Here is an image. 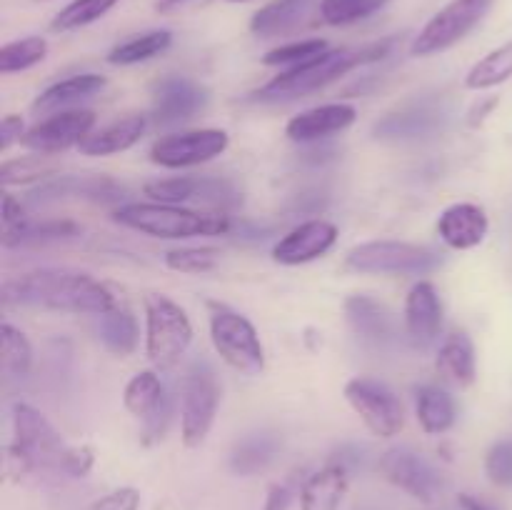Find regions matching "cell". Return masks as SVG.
Here are the masks:
<instances>
[{
	"label": "cell",
	"mask_w": 512,
	"mask_h": 510,
	"mask_svg": "<svg viewBox=\"0 0 512 510\" xmlns=\"http://www.w3.org/2000/svg\"><path fill=\"white\" fill-rule=\"evenodd\" d=\"M230 3H245V0H230Z\"/></svg>",
	"instance_id": "obj_51"
},
{
	"label": "cell",
	"mask_w": 512,
	"mask_h": 510,
	"mask_svg": "<svg viewBox=\"0 0 512 510\" xmlns=\"http://www.w3.org/2000/svg\"><path fill=\"white\" fill-rule=\"evenodd\" d=\"M20 223H25L23 205H20V200H15L13 195L5 190V193H3V233H5V230L18 228Z\"/></svg>",
	"instance_id": "obj_45"
},
{
	"label": "cell",
	"mask_w": 512,
	"mask_h": 510,
	"mask_svg": "<svg viewBox=\"0 0 512 510\" xmlns=\"http://www.w3.org/2000/svg\"><path fill=\"white\" fill-rule=\"evenodd\" d=\"M218 263V250L213 248H175L165 253V265L175 273H208Z\"/></svg>",
	"instance_id": "obj_40"
},
{
	"label": "cell",
	"mask_w": 512,
	"mask_h": 510,
	"mask_svg": "<svg viewBox=\"0 0 512 510\" xmlns=\"http://www.w3.org/2000/svg\"><path fill=\"white\" fill-rule=\"evenodd\" d=\"M438 370L455 383L458 388H470L478 375V363H475V345L468 333L448 335L438 353Z\"/></svg>",
	"instance_id": "obj_28"
},
{
	"label": "cell",
	"mask_w": 512,
	"mask_h": 510,
	"mask_svg": "<svg viewBox=\"0 0 512 510\" xmlns=\"http://www.w3.org/2000/svg\"><path fill=\"white\" fill-rule=\"evenodd\" d=\"M168 398L170 393L165 390L163 380L158 378L155 370H140V373H135L128 380L123 393L125 410L130 415H135L138 420H143V425L155 418V413L168 403Z\"/></svg>",
	"instance_id": "obj_25"
},
{
	"label": "cell",
	"mask_w": 512,
	"mask_h": 510,
	"mask_svg": "<svg viewBox=\"0 0 512 510\" xmlns=\"http://www.w3.org/2000/svg\"><path fill=\"white\" fill-rule=\"evenodd\" d=\"M390 0H320V20L328 25H350L383 10Z\"/></svg>",
	"instance_id": "obj_37"
},
{
	"label": "cell",
	"mask_w": 512,
	"mask_h": 510,
	"mask_svg": "<svg viewBox=\"0 0 512 510\" xmlns=\"http://www.w3.org/2000/svg\"><path fill=\"white\" fill-rule=\"evenodd\" d=\"M113 218L125 228L160 240L213 238L233 228L223 210H190L168 203H125L115 210Z\"/></svg>",
	"instance_id": "obj_4"
},
{
	"label": "cell",
	"mask_w": 512,
	"mask_h": 510,
	"mask_svg": "<svg viewBox=\"0 0 512 510\" xmlns=\"http://www.w3.org/2000/svg\"><path fill=\"white\" fill-rule=\"evenodd\" d=\"M48 55V40L33 35V38L13 40V43L3 45L0 50V73H20V70H28L33 65H38L40 60H45Z\"/></svg>",
	"instance_id": "obj_36"
},
{
	"label": "cell",
	"mask_w": 512,
	"mask_h": 510,
	"mask_svg": "<svg viewBox=\"0 0 512 510\" xmlns=\"http://www.w3.org/2000/svg\"><path fill=\"white\" fill-rule=\"evenodd\" d=\"M415 415H418L420 428L428 435L448 433L458 418L453 395L445 393L438 385H420L415 390Z\"/></svg>",
	"instance_id": "obj_27"
},
{
	"label": "cell",
	"mask_w": 512,
	"mask_h": 510,
	"mask_svg": "<svg viewBox=\"0 0 512 510\" xmlns=\"http://www.w3.org/2000/svg\"><path fill=\"white\" fill-rule=\"evenodd\" d=\"M348 268L380 275H425L443 265L438 250L405 240H370L348 250Z\"/></svg>",
	"instance_id": "obj_8"
},
{
	"label": "cell",
	"mask_w": 512,
	"mask_h": 510,
	"mask_svg": "<svg viewBox=\"0 0 512 510\" xmlns=\"http://www.w3.org/2000/svg\"><path fill=\"white\" fill-rule=\"evenodd\" d=\"M208 105V90L180 75L158 80L153 85V120L158 125H178L195 118Z\"/></svg>",
	"instance_id": "obj_15"
},
{
	"label": "cell",
	"mask_w": 512,
	"mask_h": 510,
	"mask_svg": "<svg viewBox=\"0 0 512 510\" xmlns=\"http://www.w3.org/2000/svg\"><path fill=\"white\" fill-rule=\"evenodd\" d=\"M450 113L448 105L438 98H423L405 103L373 125V138L378 140H418L435 135L445 128Z\"/></svg>",
	"instance_id": "obj_13"
},
{
	"label": "cell",
	"mask_w": 512,
	"mask_h": 510,
	"mask_svg": "<svg viewBox=\"0 0 512 510\" xmlns=\"http://www.w3.org/2000/svg\"><path fill=\"white\" fill-rule=\"evenodd\" d=\"M443 330V300L430 280H420L405 298V333L415 348L425 350Z\"/></svg>",
	"instance_id": "obj_17"
},
{
	"label": "cell",
	"mask_w": 512,
	"mask_h": 510,
	"mask_svg": "<svg viewBox=\"0 0 512 510\" xmlns=\"http://www.w3.org/2000/svg\"><path fill=\"white\" fill-rule=\"evenodd\" d=\"M380 473L395 488L405 490L410 498L420 500L425 505L435 503V498L443 490V478H440L438 470L423 455L410 448H403V445L385 450L383 458H380Z\"/></svg>",
	"instance_id": "obj_12"
},
{
	"label": "cell",
	"mask_w": 512,
	"mask_h": 510,
	"mask_svg": "<svg viewBox=\"0 0 512 510\" xmlns=\"http://www.w3.org/2000/svg\"><path fill=\"white\" fill-rule=\"evenodd\" d=\"M220 405V380L208 360L190 363L180 388V435L185 448H200L210 435Z\"/></svg>",
	"instance_id": "obj_7"
},
{
	"label": "cell",
	"mask_w": 512,
	"mask_h": 510,
	"mask_svg": "<svg viewBox=\"0 0 512 510\" xmlns=\"http://www.w3.org/2000/svg\"><path fill=\"white\" fill-rule=\"evenodd\" d=\"M143 190L153 203L183 205L188 203V200H200V193H203V178L153 180V183H145Z\"/></svg>",
	"instance_id": "obj_38"
},
{
	"label": "cell",
	"mask_w": 512,
	"mask_h": 510,
	"mask_svg": "<svg viewBox=\"0 0 512 510\" xmlns=\"http://www.w3.org/2000/svg\"><path fill=\"white\" fill-rule=\"evenodd\" d=\"M173 45V33L170 30H148L135 38L125 40V43L115 45L108 53L110 65H135L145 63V60L155 58V55L165 53Z\"/></svg>",
	"instance_id": "obj_32"
},
{
	"label": "cell",
	"mask_w": 512,
	"mask_h": 510,
	"mask_svg": "<svg viewBox=\"0 0 512 510\" xmlns=\"http://www.w3.org/2000/svg\"><path fill=\"white\" fill-rule=\"evenodd\" d=\"M0 338H3V378L5 383L10 380H23L25 375L33 368V348H30L28 338L20 333L15 325L3 323L0 330Z\"/></svg>",
	"instance_id": "obj_34"
},
{
	"label": "cell",
	"mask_w": 512,
	"mask_h": 510,
	"mask_svg": "<svg viewBox=\"0 0 512 510\" xmlns=\"http://www.w3.org/2000/svg\"><path fill=\"white\" fill-rule=\"evenodd\" d=\"M493 5L495 0H450L415 35V40L410 43V55L430 58V55L450 50L488 18Z\"/></svg>",
	"instance_id": "obj_9"
},
{
	"label": "cell",
	"mask_w": 512,
	"mask_h": 510,
	"mask_svg": "<svg viewBox=\"0 0 512 510\" xmlns=\"http://www.w3.org/2000/svg\"><path fill=\"white\" fill-rule=\"evenodd\" d=\"M83 233L78 223L73 220H43V223H20L18 228L5 230L3 245L5 248H23V245H45L58 243V240L78 238Z\"/></svg>",
	"instance_id": "obj_31"
},
{
	"label": "cell",
	"mask_w": 512,
	"mask_h": 510,
	"mask_svg": "<svg viewBox=\"0 0 512 510\" xmlns=\"http://www.w3.org/2000/svg\"><path fill=\"white\" fill-rule=\"evenodd\" d=\"M140 508V493L135 488H118L113 493L103 495L95 500L88 510H138Z\"/></svg>",
	"instance_id": "obj_43"
},
{
	"label": "cell",
	"mask_w": 512,
	"mask_h": 510,
	"mask_svg": "<svg viewBox=\"0 0 512 510\" xmlns=\"http://www.w3.org/2000/svg\"><path fill=\"white\" fill-rule=\"evenodd\" d=\"M88 198L98 203H118L125 198V188L108 175H55L48 183L40 185L33 193V200H58V198Z\"/></svg>",
	"instance_id": "obj_21"
},
{
	"label": "cell",
	"mask_w": 512,
	"mask_h": 510,
	"mask_svg": "<svg viewBox=\"0 0 512 510\" xmlns=\"http://www.w3.org/2000/svg\"><path fill=\"white\" fill-rule=\"evenodd\" d=\"M193 343V323L163 293L145 295V353L158 370H173Z\"/></svg>",
	"instance_id": "obj_5"
},
{
	"label": "cell",
	"mask_w": 512,
	"mask_h": 510,
	"mask_svg": "<svg viewBox=\"0 0 512 510\" xmlns=\"http://www.w3.org/2000/svg\"><path fill=\"white\" fill-rule=\"evenodd\" d=\"M345 318L353 333L373 348H390L398 343L400 328L393 310L370 295H350L345 300Z\"/></svg>",
	"instance_id": "obj_18"
},
{
	"label": "cell",
	"mask_w": 512,
	"mask_h": 510,
	"mask_svg": "<svg viewBox=\"0 0 512 510\" xmlns=\"http://www.w3.org/2000/svg\"><path fill=\"white\" fill-rule=\"evenodd\" d=\"M393 43L395 38H383L378 43L360 45V48L325 50L318 58L288 68L278 78L270 80L255 93V100H293L315 93V90H323L325 85L335 83L350 70L383 60L393 50Z\"/></svg>",
	"instance_id": "obj_3"
},
{
	"label": "cell",
	"mask_w": 512,
	"mask_h": 510,
	"mask_svg": "<svg viewBox=\"0 0 512 510\" xmlns=\"http://www.w3.org/2000/svg\"><path fill=\"white\" fill-rule=\"evenodd\" d=\"M230 138L220 128H200L185 130V133L165 135L155 140L150 148V160L160 168H193V165L208 163L228 150Z\"/></svg>",
	"instance_id": "obj_11"
},
{
	"label": "cell",
	"mask_w": 512,
	"mask_h": 510,
	"mask_svg": "<svg viewBox=\"0 0 512 510\" xmlns=\"http://www.w3.org/2000/svg\"><path fill=\"white\" fill-rule=\"evenodd\" d=\"M490 230L488 213L475 203H455L438 218V235L448 248L473 250L485 240Z\"/></svg>",
	"instance_id": "obj_20"
},
{
	"label": "cell",
	"mask_w": 512,
	"mask_h": 510,
	"mask_svg": "<svg viewBox=\"0 0 512 510\" xmlns=\"http://www.w3.org/2000/svg\"><path fill=\"white\" fill-rule=\"evenodd\" d=\"M280 435L270 430H258V433L245 435L238 440L230 453V470L235 475H255L268 468L280 453Z\"/></svg>",
	"instance_id": "obj_26"
},
{
	"label": "cell",
	"mask_w": 512,
	"mask_h": 510,
	"mask_svg": "<svg viewBox=\"0 0 512 510\" xmlns=\"http://www.w3.org/2000/svg\"><path fill=\"white\" fill-rule=\"evenodd\" d=\"M358 120V110L348 103H328L318 108L303 110L300 115L288 120L285 135L293 143H318V140L338 135L348 130Z\"/></svg>",
	"instance_id": "obj_19"
},
{
	"label": "cell",
	"mask_w": 512,
	"mask_h": 510,
	"mask_svg": "<svg viewBox=\"0 0 512 510\" xmlns=\"http://www.w3.org/2000/svg\"><path fill=\"white\" fill-rule=\"evenodd\" d=\"M210 340L220 358L243 375H260L265 368V350L255 325L243 313L225 303L210 300Z\"/></svg>",
	"instance_id": "obj_6"
},
{
	"label": "cell",
	"mask_w": 512,
	"mask_h": 510,
	"mask_svg": "<svg viewBox=\"0 0 512 510\" xmlns=\"http://www.w3.org/2000/svg\"><path fill=\"white\" fill-rule=\"evenodd\" d=\"M458 505H460V510H498L495 505L485 503V500L475 498V495H470V493H460Z\"/></svg>",
	"instance_id": "obj_49"
},
{
	"label": "cell",
	"mask_w": 512,
	"mask_h": 510,
	"mask_svg": "<svg viewBox=\"0 0 512 510\" xmlns=\"http://www.w3.org/2000/svg\"><path fill=\"white\" fill-rule=\"evenodd\" d=\"M338 225L325 218L300 223L280 238L273 248V260L280 265H303L328 255L338 243Z\"/></svg>",
	"instance_id": "obj_16"
},
{
	"label": "cell",
	"mask_w": 512,
	"mask_h": 510,
	"mask_svg": "<svg viewBox=\"0 0 512 510\" xmlns=\"http://www.w3.org/2000/svg\"><path fill=\"white\" fill-rule=\"evenodd\" d=\"M145 128H148L145 115H125V118L115 120L105 128L93 130L78 148L80 153L90 155V158H108V155L123 153V150H130L135 143H140Z\"/></svg>",
	"instance_id": "obj_22"
},
{
	"label": "cell",
	"mask_w": 512,
	"mask_h": 510,
	"mask_svg": "<svg viewBox=\"0 0 512 510\" xmlns=\"http://www.w3.org/2000/svg\"><path fill=\"white\" fill-rule=\"evenodd\" d=\"M98 333L105 348L120 358L135 353V348H138V320L125 303H115L108 313L100 315Z\"/></svg>",
	"instance_id": "obj_29"
},
{
	"label": "cell",
	"mask_w": 512,
	"mask_h": 510,
	"mask_svg": "<svg viewBox=\"0 0 512 510\" xmlns=\"http://www.w3.org/2000/svg\"><path fill=\"white\" fill-rule=\"evenodd\" d=\"M512 78V40L500 48L490 50L485 58H480L465 75V88L468 90H490L495 85Z\"/></svg>",
	"instance_id": "obj_33"
},
{
	"label": "cell",
	"mask_w": 512,
	"mask_h": 510,
	"mask_svg": "<svg viewBox=\"0 0 512 510\" xmlns=\"http://www.w3.org/2000/svg\"><path fill=\"white\" fill-rule=\"evenodd\" d=\"M175 3H183V0H163V5H160V8H168V5H175Z\"/></svg>",
	"instance_id": "obj_50"
},
{
	"label": "cell",
	"mask_w": 512,
	"mask_h": 510,
	"mask_svg": "<svg viewBox=\"0 0 512 510\" xmlns=\"http://www.w3.org/2000/svg\"><path fill=\"white\" fill-rule=\"evenodd\" d=\"M43 178H55V168L48 163H40V158L8 160V163H3V170H0V180H3L5 188H10V185L33 183V180Z\"/></svg>",
	"instance_id": "obj_41"
},
{
	"label": "cell",
	"mask_w": 512,
	"mask_h": 510,
	"mask_svg": "<svg viewBox=\"0 0 512 510\" xmlns=\"http://www.w3.org/2000/svg\"><path fill=\"white\" fill-rule=\"evenodd\" d=\"M95 128V113L93 110H63L58 115H50L43 123L33 125L25 130L20 143L35 153H60L73 145H80Z\"/></svg>",
	"instance_id": "obj_14"
},
{
	"label": "cell",
	"mask_w": 512,
	"mask_h": 510,
	"mask_svg": "<svg viewBox=\"0 0 512 510\" xmlns=\"http://www.w3.org/2000/svg\"><path fill=\"white\" fill-rule=\"evenodd\" d=\"M328 50V40L323 38H310V40H298V43H288V45H278V48L268 50L263 55L265 65H295L308 63V60L318 58Z\"/></svg>",
	"instance_id": "obj_39"
},
{
	"label": "cell",
	"mask_w": 512,
	"mask_h": 510,
	"mask_svg": "<svg viewBox=\"0 0 512 510\" xmlns=\"http://www.w3.org/2000/svg\"><path fill=\"white\" fill-rule=\"evenodd\" d=\"M290 505V490L285 485H273L268 490V498H265L263 510H288Z\"/></svg>",
	"instance_id": "obj_47"
},
{
	"label": "cell",
	"mask_w": 512,
	"mask_h": 510,
	"mask_svg": "<svg viewBox=\"0 0 512 510\" xmlns=\"http://www.w3.org/2000/svg\"><path fill=\"white\" fill-rule=\"evenodd\" d=\"M105 88V78L98 73H83L73 75V78H65L53 83L50 88H45L38 98L33 100L35 113H55V110L70 108V105H78L83 100L93 98L100 90Z\"/></svg>",
	"instance_id": "obj_24"
},
{
	"label": "cell",
	"mask_w": 512,
	"mask_h": 510,
	"mask_svg": "<svg viewBox=\"0 0 512 510\" xmlns=\"http://www.w3.org/2000/svg\"><path fill=\"white\" fill-rule=\"evenodd\" d=\"M25 135V123L20 115H5L3 123H0V150L8 153L13 148V143H20Z\"/></svg>",
	"instance_id": "obj_44"
},
{
	"label": "cell",
	"mask_w": 512,
	"mask_h": 510,
	"mask_svg": "<svg viewBox=\"0 0 512 510\" xmlns=\"http://www.w3.org/2000/svg\"><path fill=\"white\" fill-rule=\"evenodd\" d=\"M485 473L495 485L512 488V440H498L485 455Z\"/></svg>",
	"instance_id": "obj_42"
},
{
	"label": "cell",
	"mask_w": 512,
	"mask_h": 510,
	"mask_svg": "<svg viewBox=\"0 0 512 510\" xmlns=\"http://www.w3.org/2000/svg\"><path fill=\"white\" fill-rule=\"evenodd\" d=\"M310 10V0H273L250 18V30L258 38H273V35L288 33L298 28Z\"/></svg>",
	"instance_id": "obj_30"
},
{
	"label": "cell",
	"mask_w": 512,
	"mask_h": 510,
	"mask_svg": "<svg viewBox=\"0 0 512 510\" xmlns=\"http://www.w3.org/2000/svg\"><path fill=\"white\" fill-rule=\"evenodd\" d=\"M118 3L120 0H73V3L65 5V8L50 20V30H53V33H70V30H80L85 28V25L103 18V15L110 13Z\"/></svg>",
	"instance_id": "obj_35"
},
{
	"label": "cell",
	"mask_w": 512,
	"mask_h": 510,
	"mask_svg": "<svg viewBox=\"0 0 512 510\" xmlns=\"http://www.w3.org/2000/svg\"><path fill=\"white\" fill-rule=\"evenodd\" d=\"M13 448L30 463V468H50L85 478L93 470L95 455L88 445H70L55 425L28 403L13 405Z\"/></svg>",
	"instance_id": "obj_2"
},
{
	"label": "cell",
	"mask_w": 512,
	"mask_h": 510,
	"mask_svg": "<svg viewBox=\"0 0 512 510\" xmlns=\"http://www.w3.org/2000/svg\"><path fill=\"white\" fill-rule=\"evenodd\" d=\"M3 300L73 315H103L118 303L108 285L70 268H38L5 280Z\"/></svg>",
	"instance_id": "obj_1"
},
{
	"label": "cell",
	"mask_w": 512,
	"mask_h": 510,
	"mask_svg": "<svg viewBox=\"0 0 512 510\" xmlns=\"http://www.w3.org/2000/svg\"><path fill=\"white\" fill-rule=\"evenodd\" d=\"M325 203H328V195L313 190V193L298 195L293 203V210H300V213H318V210L325 208Z\"/></svg>",
	"instance_id": "obj_46"
},
{
	"label": "cell",
	"mask_w": 512,
	"mask_h": 510,
	"mask_svg": "<svg viewBox=\"0 0 512 510\" xmlns=\"http://www.w3.org/2000/svg\"><path fill=\"white\" fill-rule=\"evenodd\" d=\"M495 105H498V100H495V98H493V100H485V103L475 105V108L470 110V118H468L470 125H473V128H478V125L483 123L485 118H488V113L495 108Z\"/></svg>",
	"instance_id": "obj_48"
},
{
	"label": "cell",
	"mask_w": 512,
	"mask_h": 510,
	"mask_svg": "<svg viewBox=\"0 0 512 510\" xmlns=\"http://www.w3.org/2000/svg\"><path fill=\"white\" fill-rule=\"evenodd\" d=\"M345 400L378 438H393L403 430L405 410L398 395L373 378H353L345 383Z\"/></svg>",
	"instance_id": "obj_10"
},
{
	"label": "cell",
	"mask_w": 512,
	"mask_h": 510,
	"mask_svg": "<svg viewBox=\"0 0 512 510\" xmlns=\"http://www.w3.org/2000/svg\"><path fill=\"white\" fill-rule=\"evenodd\" d=\"M348 468L328 463L305 480L300 490V510H338L348 493Z\"/></svg>",
	"instance_id": "obj_23"
}]
</instances>
